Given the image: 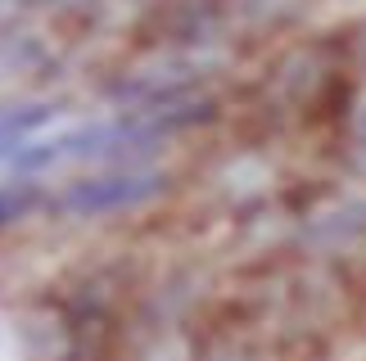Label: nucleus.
Here are the masks:
<instances>
[{
  "label": "nucleus",
  "instance_id": "obj_3",
  "mask_svg": "<svg viewBox=\"0 0 366 361\" xmlns=\"http://www.w3.org/2000/svg\"><path fill=\"white\" fill-rule=\"evenodd\" d=\"M330 41H335V50H340L344 68L366 86V14H362V19H353V23H344V27H335Z\"/></svg>",
  "mask_w": 366,
  "mask_h": 361
},
{
  "label": "nucleus",
  "instance_id": "obj_1",
  "mask_svg": "<svg viewBox=\"0 0 366 361\" xmlns=\"http://www.w3.org/2000/svg\"><path fill=\"white\" fill-rule=\"evenodd\" d=\"M177 180L163 168H140V163H114L109 172L73 176L59 194H50V213L64 217H109V213H132L154 199H163Z\"/></svg>",
  "mask_w": 366,
  "mask_h": 361
},
{
  "label": "nucleus",
  "instance_id": "obj_2",
  "mask_svg": "<svg viewBox=\"0 0 366 361\" xmlns=\"http://www.w3.org/2000/svg\"><path fill=\"white\" fill-rule=\"evenodd\" d=\"M41 203H50V194H46V185H41L36 176H14V180H5L0 185V235L5 230H14L23 217H32Z\"/></svg>",
  "mask_w": 366,
  "mask_h": 361
},
{
  "label": "nucleus",
  "instance_id": "obj_4",
  "mask_svg": "<svg viewBox=\"0 0 366 361\" xmlns=\"http://www.w3.org/2000/svg\"><path fill=\"white\" fill-rule=\"evenodd\" d=\"M14 9H46V5H59V9H91L100 0H9Z\"/></svg>",
  "mask_w": 366,
  "mask_h": 361
}]
</instances>
